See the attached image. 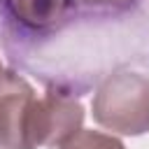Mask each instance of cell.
I'll return each instance as SVG.
<instances>
[{
  "instance_id": "7a4b0ae2",
  "label": "cell",
  "mask_w": 149,
  "mask_h": 149,
  "mask_svg": "<svg viewBox=\"0 0 149 149\" xmlns=\"http://www.w3.org/2000/svg\"><path fill=\"white\" fill-rule=\"evenodd\" d=\"M37 93L16 72L0 70V149H30V116Z\"/></svg>"
},
{
  "instance_id": "52a82bcc",
  "label": "cell",
  "mask_w": 149,
  "mask_h": 149,
  "mask_svg": "<svg viewBox=\"0 0 149 149\" xmlns=\"http://www.w3.org/2000/svg\"><path fill=\"white\" fill-rule=\"evenodd\" d=\"M0 70H5V68H2V63H0Z\"/></svg>"
},
{
  "instance_id": "5b68a950",
  "label": "cell",
  "mask_w": 149,
  "mask_h": 149,
  "mask_svg": "<svg viewBox=\"0 0 149 149\" xmlns=\"http://www.w3.org/2000/svg\"><path fill=\"white\" fill-rule=\"evenodd\" d=\"M58 149H126V147L114 135H107V133H100V130H84L81 128L77 135H72Z\"/></svg>"
},
{
  "instance_id": "277c9868",
  "label": "cell",
  "mask_w": 149,
  "mask_h": 149,
  "mask_svg": "<svg viewBox=\"0 0 149 149\" xmlns=\"http://www.w3.org/2000/svg\"><path fill=\"white\" fill-rule=\"evenodd\" d=\"M9 16L28 30L58 28L74 7V0H5Z\"/></svg>"
},
{
  "instance_id": "3957f363",
  "label": "cell",
  "mask_w": 149,
  "mask_h": 149,
  "mask_svg": "<svg viewBox=\"0 0 149 149\" xmlns=\"http://www.w3.org/2000/svg\"><path fill=\"white\" fill-rule=\"evenodd\" d=\"M84 107L61 93H47L35 100L30 116V149L61 147L81 130Z\"/></svg>"
},
{
  "instance_id": "8992f818",
  "label": "cell",
  "mask_w": 149,
  "mask_h": 149,
  "mask_svg": "<svg viewBox=\"0 0 149 149\" xmlns=\"http://www.w3.org/2000/svg\"><path fill=\"white\" fill-rule=\"evenodd\" d=\"M137 0H74V7L93 9V12H126Z\"/></svg>"
},
{
  "instance_id": "6da1fadb",
  "label": "cell",
  "mask_w": 149,
  "mask_h": 149,
  "mask_svg": "<svg viewBox=\"0 0 149 149\" xmlns=\"http://www.w3.org/2000/svg\"><path fill=\"white\" fill-rule=\"evenodd\" d=\"M98 126L121 135H144L149 130V77L140 72H116L107 77L91 102Z\"/></svg>"
}]
</instances>
